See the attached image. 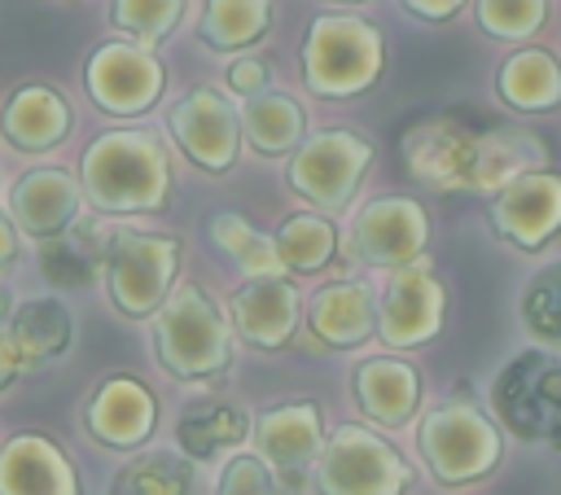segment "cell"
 <instances>
[{
  "mask_svg": "<svg viewBox=\"0 0 561 495\" xmlns=\"http://www.w3.org/2000/svg\"><path fill=\"white\" fill-rule=\"evenodd\" d=\"M83 206L96 215H149L171 197V153L145 127H105L79 158Z\"/></svg>",
  "mask_w": 561,
  "mask_h": 495,
  "instance_id": "1",
  "label": "cell"
},
{
  "mask_svg": "<svg viewBox=\"0 0 561 495\" xmlns=\"http://www.w3.org/2000/svg\"><path fill=\"white\" fill-rule=\"evenodd\" d=\"M153 359L175 381H210L232 364V329L215 298L184 280L153 311Z\"/></svg>",
  "mask_w": 561,
  "mask_h": 495,
  "instance_id": "2",
  "label": "cell"
},
{
  "mask_svg": "<svg viewBox=\"0 0 561 495\" xmlns=\"http://www.w3.org/2000/svg\"><path fill=\"white\" fill-rule=\"evenodd\" d=\"M180 258H184V245L171 232L110 228L105 258H101V285L110 307L123 320H153V311L175 289Z\"/></svg>",
  "mask_w": 561,
  "mask_h": 495,
  "instance_id": "3",
  "label": "cell"
},
{
  "mask_svg": "<svg viewBox=\"0 0 561 495\" xmlns=\"http://www.w3.org/2000/svg\"><path fill=\"white\" fill-rule=\"evenodd\" d=\"M386 66L381 31L355 13H320L302 39V74L320 96H355Z\"/></svg>",
  "mask_w": 561,
  "mask_h": 495,
  "instance_id": "4",
  "label": "cell"
},
{
  "mask_svg": "<svg viewBox=\"0 0 561 495\" xmlns=\"http://www.w3.org/2000/svg\"><path fill=\"white\" fill-rule=\"evenodd\" d=\"M416 447H421V460L434 473V482L465 486V482L486 477L500 464L504 438L482 407L451 399V403H438L421 416Z\"/></svg>",
  "mask_w": 561,
  "mask_h": 495,
  "instance_id": "5",
  "label": "cell"
},
{
  "mask_svg": "<svg viewBox=\"0 0 561 495\" xmlns=\"http://www.w3.org/2000/svg\"><path fill=\"white\" fill-rule=\"evenodd\" d=\"M316 495H403L412 486V464L373 429L337 425L311 469Z\"/></svg>",
  "mask_w": 561,
  "mask_h": 495,
  "instance_id": "6",
  "label": "cell"
},
{
  "mask_svg": "<svg viewBox=\"0 0 561 495\" xmlns=\"http://www.w3.org/2000/svg\"><path fill=\"white\" fill-rule=\"evenodd\" d=\"M491 407L522 442H561V355L517 350L491 385Z\"/></svg>",
  "mask_w": 561,
  "mask_h": 495,
  "instance_id": "7",
  "label": "cell"
},
{
  "mask_svg": "<svg viewBox=\"0 0 561 495\" xmlns=\"http://www.w3.org/2000/svg\"><path fill=\"white\" fill-rule=\"evenodd\" d=\"M83 88L92 105L110 118H140L158 105L167 88V66L153 48H140L131 39H105L83 61Z\"/></svg>",
  "mask_w": 561,
  "mask_h": 495,
  "instance_id": "8",
  "label": "cell"
},
{
  "mask_svg": "<svg viewBox=\"0 0 561 495\" xmlns=\"http://www.w3.org/2000/svg\"><path fill=\"white\" fill-rule=\"evenodd\" d=\"M373 166V145L359 131H316L289 158V188L316 210H342Z\"/></svg>",
  "mask_w": 561,
  "mask_h": 495,
  "instance_id": "9",
  "label": "cell"
},
{
  "mask_svg": "<svg viewBox=\"0 0 561 495\" xmlns=\"http://www.w3.org/2000/svg\"><path fill=\"white\" fill-rule=\"evenodd\" d=\"M167 131L180 145V153L210 175L232 171L241 153V118L237 105L215 88H193L167 110Z\"/></svg>",
  "mask_w": 561,
  "mask_h": 495,
  "instance_id": "10",
  "label": "cell"
},
{
  "mask_svg": "<svg viewBox=\"0 0 561 495\" xmlns=\"http://www.w3.org/2000/svg\"><path fill=\"white\" fill-rule=\"evenodd\" d=\"M478 127L451 114L421 118L403 131V162L412 180H421L434 193H469L473 184V158H478Z\"/></svg>",
  "mask_w": 561,
  "mask_h": 495,
  "instance_id": "11",
  "label": "cell"
},
{
  "mask_svg": "<svg viewBox=\"0 0 561 495\" xmlns=\"http://www.w3.org/2000/svg\"><path fill=\"white\" fill-rule=\"evenodd\" d=\"M425 241H430V215L416 197H403V193L373 197L351 223L355 258L368 267L399 272L408 263H421Z\"/></svg>",
  "mask_w": 561,
  "mask_h": 495,
  "instance_id": "12",
  "label": "cell"
},
{
  "mask_svg": "<svg viewBox=\"0 0 561 495\" xmlns=\"http://www.w3.org/2000/svg\"><path fill=\"white\" fill-rule=\"evenodd\" d=\"M158 429V399L131 372H110L83 403V434L105 451H140Z\"/></svg>",
  "mask_w": 561,
  "mask_h": 495,
  "instance_id": "13",
  "label": "cell"
},
{
  "mask_svg": "<svg viewBox=\"0 0 561 495\" xmlns=\"http://www.w3.org/2000/svg\"><path fill=\"white\" fill-rule=\"evenodd\" d=\"M18 237L48 241L83 219V188L70 166H31L9 184V206Z\"/></svg>",
  "mask_w": 561,
  "mask_h": 495,
  "instance_id": "14",
  "label": "cell"
},
{
  "mask_svg": "<svg viewBox=\"0 0 561 495\" xmlns=\"http://www.w3.org/2000/svg\"><path fill=\"white\" fill-rule=\"evenodd\" d=\"M443 285L434 280V272L425 263H408L399 267L381 298H377V333L386 346L394 350H408V346H421L430 342L438 329H443Z\"/></svg>",
  "mask_w": 561,
  "mask_h": 495,
  "instance_id": "15",
  "label": "cell"
},
{
  "mask_svg": "<svg viewBox=\"0 0 561 495\" xmlns=\"http://www.w3.org/2000/svg\"><path fill=\"white\" fill-rule=\"evenodd\" d=\"M491 228L517 245L539 250L561 228V175L557 171H526L491 197Z\"/></svg>",
  "mask_w": 561,
  "mask_h": 495,
  "instance_id": "16",
  "label": "cell"
},
{
  "mask_svg": "<svg viewBox=\"0 0 561 495\" xmlns=\"http://www.w3.org/2000/svg\"><path fill=\"white\" fill-rule=\"evenodd\" d=\"M250 434H254V456L267 464L272 477H280V473H311V464H316V456L324 447L320 407L307 403V399L259 412Z\"/></svg>",
  "mask_w": 561,
  "mask_h": 495,
  "instance_id": "17",
  "label": "cell"
},
{
  "mask_svg": "<svg viewBox=\"0 0 561 495\" xmlns=\"http://www.w3.org/2000/svg\"><path fill=\"white\" fill-rule=\"evenodd\" d=\"M0 495H83V486L57 438L22 429L0 447Z\"/></svg>",
  "mask_w": 561,
  "mask_h": 495,
  "instance_id": "18",
  "label": "cell"
},
{
  "mask_svg": "<svg viewBox=\"0 0 561 495\" xmlns=\"http://www.w3.org/2000/svg\"><path fill=\"white\" fill-rule=\"evenodd\" d=\"M75 131V105L53 83H22L0 110V136L18 153H53Z\"/></svg>",
  "mask_w": 561,
  "mask_h": 495,
  "instance_id": "19",
  "label": "cell"
},
{
  "mask_svg": "<svg viewBox=\"0 0 561 495\" xmlns=\"http://www.w3.org/2000/svg\"><path fill=\"white\" fill-rule=\"evenodd\" d=\"M228 315L241 342L259 350H280L298 329V289L285 276H250L232 289Z\"/></svg>",
  "mask_w": 561,
  "mask_h": 495,
  "instance_id": "20",
  "label": "cell"
},
{
  "mask_svg": "<svg viewBox=\"0 0 561 495\" xmlns=\"http://www.w3.org/2000/svg\"><path fill=\"white\" fill-rule=\"evenodd\" d=\"M250 425H254V416L232 394H197L180 407L175 447L184 460L202 464V460H215L224 451H237L250 438Z\"/></svg>",
  "mask_w": 561,
  "mask_h": 495,
  "instance_id": "21",
  "label": "cell"
},
{
  "mask_svg": "<svg viewBox=\"0 0 561 495\" xmlns=\"http://www.w3.org/2000/svg\"><path fill=\"white\" fill-rule=\"evenodd\" d=\"M4 333H9L22 368L35 372V368L57 364L70 350V342H75V315H70V307L57 293H39V298L13 302L9 320H4Z\"/></svg>",
  "mask_w": 561,
  "mask_h": 495,
  "instance_id": "22",
  "label": "cell"
},
{
  "mask_svg": "<svg viewBox=\"0 0 561 495\" xmlns=\"http://www.w3.org/2000/svg\"><path fill=\"white\" fill-rule=\"evenodd\" d=\"M355 399L359 412L368 421H377L381 429H399L416 416L421 403V372L408 359L394 355H373L355 368Z\"/></svg>",
  "mask_w": 561,
  "mask_h": 495,
  "instance_id": "23",
  "label": "cell"
},
{
  "mask_svg": "<svg viewBox=\"0 0 561 495\" xmlns=\"http://www.w3.org/2000/svg\"><path fill=\"white\" fill-rule=\"evenodd\" d=\"M307 324L324 346H359L377 333V298L364 280L324 285L307 307Z\"/></svg>",
  "mask_w": 561,
  "mask_h": 495,
  "instance_id": "24",
  "label": "cell"
},
{
  "mask_svg": "<svg viewBox=\"0 0 561 495\" xmlns=\"http://www.w3.org/2000/svg\"><path fill=\"white\" fill-rule=\"evenodd\" d=\"M548 149L535 131L526 127H491L478 136V158H473V184L469 193H500L526 171H543Z\"/></svg>",
  "mask_w": 561,
  "mask_h": 495,
  "instance_id": "25",
  "label": "cell"
},
{
  "mask_svg": "<svg viewBox=\"0 0 561 495\" xmlns=\"http://www.w3.org/2000/svg\"><path fill=\"white\" fill-rule=\"evenodd\" d=\"M39 276L53 289H88L101 280V258H105V232L96 223H75L48 241H39Z\"/></svg>",
  "mask_w": 561,
  "mask_h": 495,
  "instance_id": "26",
  "label": "cell"
},
{
  "mask_svg": "<svg viewBox=\"0 0 561 495\" xmlns=\"http://www.w3.org/2000/svg\"><path fill=\"white\" fill-rule=\"evenodd\" d=\"M105 495H206L202 473L180 451H136L110 477Z\"/></svg>",
  "mask_w": 561,
  "mask_h": 495,
  "instance_id": "27",
  "label": "cell"
},
{
  "mask_svg": "<svg viewBox=\"0 0 561 495\" xmlns=\"http://www.w3.org/2000/svg\"><path fill=\"white\" fill-rule=\"evenodd\" d=\"M241 136L259 158H280L302 145V105L285 92H259L241 110Z\"/></svg>",
  "mask_w": 561,
  "mask_h": 495,
  "instance_id": "28",
  "label": "cell"
},
{
  "mask_svg": "<svg viewBox=\"0 0 561 495\" xmlns=\"http://www.w3.org/2000/svg\"><path fill=\"white\" fill-rule=\"evenodd\" d=\"M500 96L522 114H543L561 105V61L543 48H517L500 66Z\"/></svg>",
  "mask_w": 561,
  "mask_h": 495,
  "instance_id": "29",
  "label": "cell"
},
{
  "mask_svg": "<svg viewBox=\"0 0 561 495\" xmlns=\"http://www.w3.org/2000/svg\"><path fill=\"white\" fill-rule=\"evenodd\" d=\"M272 22V0H206L197 18V39L215 53H237L263 39Z\"/></svg>",
  "mask_w": 561,
  "mask_h": 495,
  "instance_id": "30",
  "label": "cell"
},
{
  "mask_svg": "<svg viewBox=\"0 0 561 495\" xmlns=\"http://www.w3.org/2000/svg\"><path fill=\"white\" fill-rule=\"evenodd\" d=\"M280 272H320L337 250V228L324 215H289L272 237Z\"/></svg>",
  "mask_w": 561,
  "mask_h": 495,
  "instance_id": "31",
  "label": "cell"
},
{
  "mask_svg": "<svg viewBox=\"0 0 561 495\" xmlns=\"http://www.w3.org/2000/svg\"><path fill=\"white\" fill-rule=\"evenodd\" d=\"M210 241H215L245 276H280V258H276L272 237L259 232L250 219H241V215H232V210L210 215Z\"/></svg>",
  "mask_w": 561,
  "mask_h": 495,
  "instance_id": "32",
  "label": "cell"
},
{
  "mask_svg": "<svg viewBox=\"0 0 561 495\" xmlns=\"http://www.w3.org/2000/svg\"><path fill=\"white\" fill-rule=\"evenodd\" d=\"M184 18V0H114L110 4V22L123 31V39L153 48L162 44Z\"/></svg>",
  "mask_w": 561,
  "mask_h": 495,
  "instance_id": "33",
  "label": "cell"
},
{
  "mask_svg": "<svg viewBox=\"0 0 561 495\" xmlns=\"http://www.w3.org/2000/svg\"><path fill=\"white\" fill-rule=\"evenodd\" d=\"M522 324L543 346H552V355L561 350V263H548L526 280V289H522Z\"/></svg>",
  "mask_w": 561,
  "mask_h": 495,
  "instance_id": "34",
  "label": "cell"
},
{
  "mask_svg": "<svg viewBox=\"0 0 561 495\" xmlns=\"http://www.w3.org/2000/svg\"><path fill=\"white\" fill-rule=\"evenodd\" d=\"M548 0H478V26L495 39H530L543 26Z\"/></svg>",
  "mask_w": 561,
  "mask_h": 495,
  "instance_id": "35",
  "label": "cell"
},
{
  "mask_svg": "<svg viewBox=\"0 0 561 495\" xmlns=\"http://www.w3.org/2000/svg\"><path fill=\"white\" fill-rule=\"evenodd\" d=\"M215 495H272V473L259 456L241 451L224 464V473L215 482Z\"/></svg>",
  "mask_w": 561,
  "mask_h": 495,
  "instance_id": "36",
  "label": "cell"
},
{
  "mask_svg": "<svg viewBox=\"0 0 561 495\" xmlns=\"http://www.w3.org/2000/svg\"><path fill=\"white\" fill-rule=\"evenodd\" d=\"M228 88H232L237 96H259V92L267 88V61L254 57V53L237 57V61L228 66Z\"/></svg>",
  "mask_w": 561,
  "mask_h": 495,
  "instance_id": "37",
  "label": "cell"
},
{
  "mask_svg": "<svg viewBox=\"0 0 561 495\" xmlns=\"http://www.w3.org/2000/svg\"><path fill=\"white\" fill-rule=\"evenodd\" d=\"M460 4L465 0H403V9L416 13V18H425V22H443V18L460 13Z\"/></svg>",
  "mask_w": 561,
  "mask_h": 495,
  "instance_id": "38",
  "label": "cell"
},
{
  "mask_svg": "<svg viewBox=\"0 0 561 495\" xmlns=\"http://www.w3.org/2000/svg\"><path fill=\"white\" fill-rule=\"evenodd\" d=\"M18 254H22V237H18L13 219H9V215H4V206H0V272H4V267H13V263H18Z\"/></svg>",
  "mask_w": 561,
  "mask_h": 495,
  "instance_id": "39",
  "label": "cell"
},
{
  "mask_svg": "<svg viewBox=\"0 0 561 495\" xmlns=\"http://www.w3.org/2000/svg\"><path fill=\"white\" fill-rule=\"evenodd\" d=\"M26 368H22V359H18V350H13V342H9V333L0 329V394L22 377Z\"/></svg>",
  "mask_w": 561,
  "mask_h": 495,
  "instance_id": "40",
  "label": "cell"
},
{
  "mask_svg": "<svg viewBox=\"0 0 561 495\" xmlns=\"http://www.w3.org/2000/svg\"><path fill=\"white\" fill-rule=\"evenodd\" d=\"M272 495H316L311 473H280L272 477Z\"/></svg>",
  "mask_w": 561,
  "mask_h": 495,
  "instance_id": "41",
  "label": "cell"
},
{
  "mask_svg": "<svg viewBox=\"0 0 561 495\" xmlns=\"http://www.w3.org/2000/svg\"><path fill=\"white\" fill-rule=\"evenodd\" d=\"M9 311H13V293H9V285H0V329H4Z\"/></svg>",
  "mask_w": 561,
  "mask_h": 495,
  "instance_id": "42",
  "label": "cell"
},
{
  "mask_svg": "<svg viewBox=\"0 0 561 495\" xmlns=\"http://www.w3.org/2000/svg\"><path fill=\"white\" fill-rule=\"evenodd\" d=\"M346 4H355V0H346Z\"/></svg>",
  "mask_w": 561,
  "mask_h": 495,
  "instance_id": "43",
  "label": "cell"
},
{
  "mask_svg": "<svg viewBox=\"0 0 561 495\" xmlns=\"http://www.w3.org/2000/svg\"><path fill=\"white\" fill-rule=\"evenodd\" d=\"M557 447H561V442H557Z\"/></svg>",
  "mask_w": 561,
  "mask_h": 495,
  "instance_id": "44",
  "label": "cell"
}]
</instances>
